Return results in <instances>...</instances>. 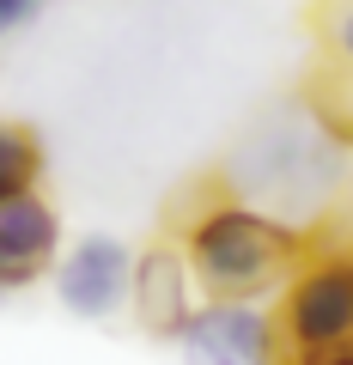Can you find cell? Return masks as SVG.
Instances as JSON below:
<instances>
[{"instance_id": "cell-5", "label": "cell", "mask_w": 353, "mask_h": 365, "mask_svg": "<svg viewBox=\"0 0 353 365\" xmlns=\"http://www.w3.org/2000/svg\"><path fill=\"white\" fill-rule=\"evenodd\" d=\"M134 262H140V250H128L116 232H86L55 262V299L73 317L104 323L134 299Z\"/></svg>"}, {"instance_id": "cell-3", "label": "cell", "mask_w": 353, "mask_h": 365, "mask_svg": "<svg viewBox=\"0 0 353 365\" xmlns=\"http://www.w3.org/2000/svg\"><path fill=\"white\" fill-rule=\"evenodd\" d=\"M280 335L287 353H347L353 347V256L317 250L280 287Z\"/></svg>"}, {"instance_id": "cell-2", "label": "cell", "mask_w": 353, "mask_h": 365, "mask_svg": "<svg viewBox=\"0 0 353 365\" xmlns=\"http://www.w3.org/2000/svg\"><path fill=\"white\" fill-rule=\"evenodd\" d=\"M335 170H341V158H335V134L323 128L317 116H280V122H268V128H256L244 140V153H237V165H232V189L244 201H268V213H299V207H311V201H323L329 189H335Z\"/></svg>"}, {"instance_id": "cell-9", "label": "cell", "mask_w": 353, "mask_h": 365, "mask_svg": "<svg viewBox=\"0 0 353 365\" xmlns=\"http://www.w3.org/2000/svg\"><path fill=\"white\" fill-rule=\"evenodd\" d=\"M311 116L323 122L335 140H353V67L329 61L323 73L311 79Z\"/></svg>"}, {"instance_id": "cell-1", "label": "cell", "mask_w": 353, "mask_h": 365, "mask_svg": "<svg viewBox=\"0 0 353 365\" xmlns=\"http://www.w3.org/2000/svg\"><path fill=\"white\" fill-rule=\"evenodd\" d=\"M183 256L201 280V299H256L280 292L305 262V244L280 213L256 207L244 195H208L183 220Z\"/></svg>"}, {"instance_id": "cell-8", "label": "cell", "mask_w": 353, "mask_h": 365, "mask_svg": "<svg viewBox=\"0 0 353 365\" xmlns=\"http://www.w3.org/2000/svg\"><path fill=\"white\" fill-rule=\"evenodd\" d=\"M43 182V146L31 128H19V122H0V201L25 195V189H37Z\"/></svg>"}, {"instance_id": "cell-6", "label": "cell", "mask_w": 353, "mask_h": 365, "mask_svg": "<svg viewBox=\"0 0 353 365\" xmlns=\"http://www.w3.org/2000/svg\"><path fill=\"white\" fill-rule=\"evenodd\" d=\"M195 304H201V280L189 268L183 244H146L134 262V299H128L134 323L153 341H177L195 317Z\"/></svg>"}, {"instance_id": "cell-12", "label": "cell", "mask_w": 353, "mask_h": 365, "mask_svg": "<svg viewBox=\"0 0 353 365\" xmlns=\"http://www.w3.org/2000/svg\"><path fill=\"white\" fill-rule=\"evenodd\" d=\"M347 256H353V250H347Z\"/></svg>"}, {"instance_id": "cell-10", "label": "cell", "mask_w": 353, "mask_h": 365, "mask_svg": "<svg viewBox=\"0 0 353 365\" xmlns=\"http://www.w3.org/2000/svg\"><path fill=\"white\" fill-rule=\"evenodd\" d=\"M49 0H0V37H13V31H25L31 19L43 13Z\"/></svg>"}, {"instance_id": "cell-4", "label": "cell", "mask_w": 353, "mask_h": 365, "mask_svg": "<svg viewBox=\"0 0 353 365\" xmlns=\"http://www.w3.org/2000/svg\"><path fill=\"white\" fill-rule=\"evenodd\" d=\"M177 347L183 365H287L280 317L256 299H201Z\"/></svg>"}, {"instance_id": "cell-11", "label": "cell", "mask_w": 353, "mask_h": 365, "mask_svg": "<svg viewBox=\"0 0 353 365\" xmlns=\"http://www.w3.org/2000/svg\"><path fill=\"white\" fill-rule=\"evenodd\" d=\"M329 55L353 67V6H341V13L329 19Z\"/></svg>"}, {"instance_id": "cell-7", "label": "cell", "mask_w": 353, "mask_h": 365, "mask_svg": "<svg viewBox=\"0 0 353 365\" xmlns=\"http://www.w3.org/2000/svg\"><path fill=\"white\" fill-rule=\"evenodd\" d=\"M55 262H61V213L49 207V195L25 189L0 201V299L55 274Z\"/></svg>"}]
</instances>
